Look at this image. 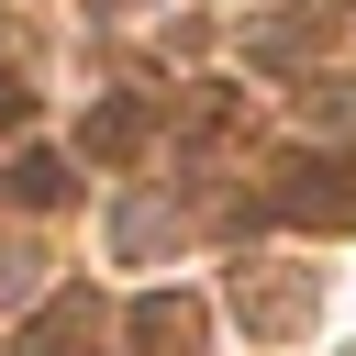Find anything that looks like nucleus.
Returning a JSON list of instances; mask_svg holds the SVG:
<instances>
[{
	"mask_svg": "<svg viewBox=\"0 0 356 356\" xmlns=\"http://www.w3.org/2000/svg\"><path fill=\"white\" fill-rule=\"evenodd\" d=\"M256 200H267V222H300V234H356V156L300 145V156H278V167L256 178Z\"/></svg>",
	"mask_w": 356,
	"mask_h": 356,
	"instance_id": "1",
	"label": "nucleus"
},
{
	"mask_svg": "<svg viewBox=\"0 0 356 356\" xmlns=\"http://www.w3.org/2000/svg\"><path fill=\"white\" fill-rule=\"evenodd\" d=\"M334 33H345V0H289V11L245 22V67H312Z\"/></svg>",
	"mask_w": 356,
	"mask_h": 356,
	"instance_id": "2",
	"label": "nucleus"
},
{
	"mask_svg": "<svg viewBox=\"0 0 356 356\" xmlns=\"http://www.w3.org/2000/svg\"><path fill=\"white\" fill-rule=\"evenodd\" d=\"M234 312H245V334H300L323 312V289L300 267H234Z\"/></svg>",
	"mask_w": 356,
	"mask_h": 356,
	"instance_id": "3",
	"label": "nucleus"
},
{
	"mask_svg": "<svg viewBox=\"0 0 356 356\" xmlns=\"http://www.w3.org/2000/svg\"><path fill=\"white\" fill-rule=\"evenodd\" d=\"M122 334H134L145 356H200V345H211V312H200L189 289H145V300L122 312Z\"/></svg>",
	"mask_w": 356,
	"mask_h": 356,
	"instance_id": "4",
	"label": "nucleus"
},
{
	"mask_svg": "<svg viewBox=\"0 0 356 356\" xmlns=\"http://www.w3.org/2000/svg\"><path fill=\"white\" fill-rule=\"evenodd\" d=\"M78 145H89L100 167H122V156H145V145H156V100H145V89H111V100H89V122H78Z\"/></svg>",
	"mask_w": 356,
	"mask_h": 356,
	"instance_id": "5",
	"label": "nucleus"
},
{
	"mask_svg": "<svg viewBox=\"0 0 356 356\" xmlns=\"http://www.w3.org/2000/svg\"><path fill=\"white\" fill-rule=\"evenodd\" d=\"M89 323H100V312H89V289H56V300H44V323H33L11 356H78V345H89Z\"/></svg>",
	"mask_w": 356,
	"mask_h": 356,
	"instance_id": "6",
	"label": "nucleus"
},
{
	"mask_svg": "<svg viewBox=\"0 0 356 356\" xmlns=\"http://www.w3.org/2000/svg\"><path fill=\"white\" fill-rule=\"evenodd\" d=\"M11 200L22 211H56L67 200V156H11Z\"/></svg>",
	"mask_w": 356,
	"mask_h": 356,
	"instance_id": "7",
	"label": "nucleus"
},
{
	"mask_svg": "<svg viewBox=\"0 0 356 356\" xmlns=\"http://www.w3.org/2000/svg\"><path fill=\"white\" fill-rule=\"evenodd\" d=\"M167 234H178V222H167V211H156V200H134V211H122V222H111V245H122V256H156V245H167Z\"/></svg>",
	"mask_w": 356,
	"mask_h": 356,
	"instance_id": "8",
	"label": "nucleus"
},
{
	"mask_svg": "<svg viewBox=\"0 0 356 356\" xmlns=\"http://www.w3.org/2000/svg\"><path fill=\"white\" fill-rule=\"evenodd\" d=\"M300 111H312V134H356V89H345V78H312Z\"/></svg>",
	"mask_w": 356,
	"mask_h": 356,
	"instance_id": "9",
	"label": "nucleus"
},
{
	"mask_svg": "<svg viewBox=\"0 0 356 356\" xmlns=\"http://www.w3.org/2000/svg\"><path fill=\"white\" fill-rule=\"evenodd\" d=\"M22 111H33V89H22V78H11V67H0V134H11V122H22Z\"/></svg>",
	"mask_w": 356,
	"mask_h": 356,
	"instance_id": "10",
	"label": "nucleus"
}]
</instances>
